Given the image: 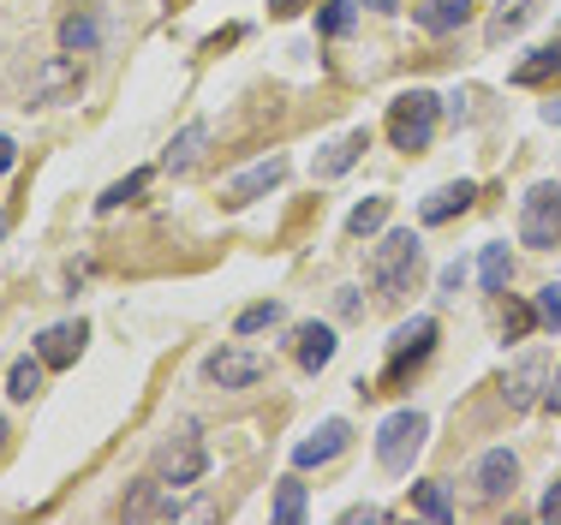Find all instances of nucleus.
Here are the masks:
<instances>
[{
  "instance_id": "obj_12",
  "label": "nucleus",
  "mask_w": 561,
  "mask_h": 525,
  "mask_svg": "<svg viewBox=\"0 0 561 525\" xmlns=\"http://www.w3.org/2000/svg\"><path fill=\"white\" fill-rule=\"evenodd\" d=\"M287 180V161L270 156V161H257V168H245L239 180H227V209H245L251 197H263V192H275V185Z\"/></svg>"
},
{
  "instance_id": "obj_15",
  "label": "nucleus",
  "mask_w": 561,
  "mask_h": 525,
  "mask_svg": "<svg viewBox=\"0 0 561 525\" xmlns=\"http://www.w3.org/2000/svg\"><path fill=\"white\" fill-rule=\"evenodd\" d=\"M72 90H78V54H66V60H48L43 66L31 102H60V96H72Z\"/></svg>"
},
{
  "instance_id": "obj_36",
  "label": "nucleus",
  "mask_w": 561,
  "mask_h": 525,
  "mask_svg": "<svg viewBox=\"0 0 561 525\" xmlns=\"http://www.w3.org/2000/svg\"><path fill=\"white\" fill-rule=\"evenodd\" d=\"M543 407L561 419V365H556V376H550V388H543Z\"/></svg>"
},
{
  "instance_id": "obj_38",
  "label": "nucleus",
  "mask_w": 561,
  "mask_h": 525,
  "mask_svg": "<svg viewBox=\"0 0 561 525\" xmlns=\"http://www.w3.org/2000/svg\"><path fill=\"white\" fill-rule=\"evenodd\" d=\"M335 305H341V317H358V293H353V287H341Z\"/></svg>"
},
{
  "instance_id": "obj_1",
  "label": "nucleus",
  "mask_w": 561,
  "mask_h": 525,
  "mask_svg": "<svg viewBox=\"0 0 561 525\" xmlns=\"http://www.w3.org/2000/svg\"><path fill=\"white\" fill-rule=\"evenodd\" d=\"M424 263V239L419 233H382L377 251H370V287L382 293V299H400V293L412 287V275H419Z\"/></svg>"
},
{
  "instance_id": "obj_39",
  "label": "nucleus",
  "mask_w": 561,
  "mask_h": 525,
  "mask_svg": "<svg viewBox=\"0 0 561 525\" xmlns=\"http://www.w3.org/2000/svg\"><path fill=\"white\" fill-rule=\"evenodd\" d=\"M543 119H550V126H561V96H556V102H543Z\"/></svg>"
},
{
  "instance_id": "obj_16",
  "label": "nucleus",
  "mask_w": 561,
  "mask_h": 525,
  "mask_svg": "<svg viewBox=\"0 0 561 525\" xmlns=\"http://www.w3.org/2000/svg\"><path fill=\"white\" fill-rule=\"evenodd\" d=\"M472 12H478V0H431V7H419V24L436 36H448V31H460Z\"/></svg>"
},
{
  "instance_id": "obj_35",
  "label": "nucleus",
  "mask_w": 561,
  "mask_h": 525,
  "mask_svg": "<svg viewBox=\"0 0 561 525\" xmlns=\"http://www.w3.org/2000/svg\"><path fill=\"white\" fill-rule=\"evenodd\" d=\"M358 520H370V525H382V520H389V514H382V507H346V525H358Z\"/></svg>"
},
{
  "instance_id": "obj_41",
  "label": "nucleus",
  "mask_w": 561,
  "mask_h": 525,
  "mask_svg": "<svg viewBox=\"0 0 561 525\" xmlns=\"http://www.w3.org/2000/svg\"><path fill=\"white\" fill-rule=\"evenodd\" d=\"M365 7H370V12H394V0H365Z\"/></svg>"
},
{
  "instance_id": "obj_23",
  "label": "nucleus",
  "mask_w": 561,
  "mask_h": 525,
  "mask_svg": "<svg viewBox=\"0 0 561 525\" xmlns=\"http://www.w3.org/2000/svg\"><path fill=\"white\" fill-rule=\"evenodd\" d=\"M389 227V197H365L353 215H346V233L353 239H370V233H382Z\"/></svg>"
},
{
  "instance_id": "obj_37",
  "label": "nucleus",
  "mask_w": 561,
  "mask_h": 525,
  "mask_svg": "<svg viewBox=\"0 0 561 525\" xmlns=\"http://www.w3.org/2000/svg\"><path fill=\"white\" fill-rule=\"evenodd\" d=\"M12 161H19V144H12V138H0V173H12Z\"/></svg>"
},
{
  "instance_id": "obj_3",
  "label": "nucleus",
  "mask_w": 561,
  "mask_h": 525,
  "mask_svg": "<svg viewBox=\"0 0 561 525\" xmlns=\"http://www.w3.org/2000/svg\"><path fill=\"white\" fill-rule=\"evenodd\" d=\"M424 436H431V419L412 412V407L394 412V419H382V430H377V466H382V472H412Z\"/></svg>"
},
{
  "instance_id": "obj_17",
  "label": "nucleus",
  "mask_w": 561,
  "mask_h": 525,
  "mask_svg": "<svg viewBox=\"0 0 561 525\" xmlns=\"http://www.w3.org/2000/svg\"><path fill=\"white\" fill-rule=\"evenodd\" d=\"M365 150H370V132H346V138L329 144V156L317 161V180H341V173L353 168V161L365 156Z\"/></svg>"
},
{
  "instance_id": "obj_25",
  "label": "nucleus",
  "mask_w": 561,
  "mask_h": 525,
  "mask_svg": "<svg viewBox=\"0 0 561 525\" xmlns=\"http://www.w3.org/2000/svg\"><path fill=\"white\" fill-rule=\"evenodd\" d=\"M43 358H19V365H12V376H7V395L12 400H36L43 395Z\"/></svg>"
},
{
  "instance_id": "obj_7",
  "label": "nucleus",
  "mask_w": 561,
  "mask_h": 525,
  "mask_svg": "<svg viewBox=\"0 0 561 525\" xmlns=\"http://www.w3.org/2000/svg\"><path fill=\"white\" fill-rule=\"evenodd\" d=\"M204 376L216 388H251V383H263V376H270V358L245 353V346H221V353L204 358Z\"/></svg>"
},
{
  "instance_id": "obj_13",
  "label": "nucleus",
  "mask_w": 561,
  "mask_h": 525,
  "mask_svg": "<svg viewBox=\"0 0 561 525\" xmlns=\"http://www.w3.org/2000/svg\"><path fill=\"white\" fill-rule=\"evenodd\" d=\"M472 197H478V185H472V180H448V185H436V192L419 204L424 227H443V221H454V215H466V209H472Z\"/></svg>"
},
{
  "instance_id": "obj_32",
  "label": "nucleus",
  "mask_w": 561,
  "mask_h": 525,
  "mask_svg": "<svg viewBox=\"0 0 561 525\" xmlns=\"http://www.w3.org/2000/svg\"><path fill=\"white\" fill-rule=\"evenodd\" d=\"M531 322H538V305H514V311H507V341H519V334H531Z\"/></svg>"
},
{
  "instance_id": "obj_33",
  "label": "nucleus",
  "mask_w": 561,
  "mask_h": 525,
  "mask_svg": "<svg viewBox=\"0 0 561 525\" xmlns=\"http://www.w3.org/2000/svg\"><path fill=\"white\" fill-rule=\"evenodd\" d=\"M460 281H466V263H448L443 275H436V293H443V299H454V293H460Z\"/></svg>"
},
{
  "instance_id": "obj_18",
  "label": "nucleus",
  "mask_w": 561,
  "mask_h": 525,
  "mask_svg": "<svg viewBox=\"0 0 561 525\" xmlns=\"http://www.w3.org/2000/svg\"><path fill=\"white\" fill-rule=\"evenodd\" d=\"M329 358H335V329H329V322H305V329H299V365L305 370H323Z\"/></svg>"
},
{
  "instance_id": "obj_2",
  "label": "nucleus",
  "mask_w": 561,
  "mask_h": 525,
  "mask_svg": "<svg viewBox=\"0 0 561 525\" xmlns=\"http://www.w3.org/2000/svg\"><path fill=\"white\" fill-rule=\"evenodd\" d=\"M436 114H443V102H436L431 90H407V96H394V107H389V138H394V150H407V156L431 150Z\"/></svg>"
},
{
  "instance_id": "obj_34",
  "label": "nucleus",
  "mask_w": 561,
  "mask_h": 525,
  "mask_svg": "<svg viewBox=\"0 0 561 525\" xmlns=\"http://www.w3.org/2000/svg\"><path fill=\"white\" fill-rule=\"evenodd\" d=\"M538 520H550V525L561 520V478L550 483V490H543V502H538Z\"/></svg>"
},
{
  "instance_id": "obj_5",
  "label": "nucleus",
  "mask_w": 561,
  "mask_h": 525,
  "mask_svg": "<svg viewBox=\"0 0 561 525\" xmlns=\"http://www.w3.org/2000/svg\"><path fill=\"white\" fill-rule=\"evenodd\" d=\"M436 346V317H412L389 334V365H382V383H407V370H419Z\"/></svg>"
},
{
  "instance_id": "obj_42",
  "label": "nucleus",
  "mask_w": 561,
  "mask_h": 525,
  "mask_svg": "<svg viewBox=\"0 0 561 525\" xmlns=\"http://www.w3.org/2000/svg\"><path fill=\"white\" fill-rule=\"evenodd\" d=\"M0 233H7V215H0Z\"/></svg>"
},
{
  "instance_id": "obj_22",
  "label": "nucleus",
  "mask_w": 561,
  "mask_h": 525,
  "mask_svg": "<svg viewBox=\"0 0 561 525\" xmlns=\"http://www.w3.org/2000/svg\"><path fill=\"white\" fill-rule=\"evenodd\" d=\"M412 507H419L431 525H448L454 520V502H448V483H412Z\"/></svg>"
},
{
  "instance_id": "obj_26",
  "label": "nucleus",
  "mask_w": 561,
  "mask_h": 525,
  "mask_svg": "<svg viewBox=\"0 0 561 525\" xmlns=\"http://www.w3.org/2000/svg\"><path fill=\"white\" fill-rule=\"evenodd\" d=\"M507 275H514V258H507V246H484V263H478V281H484V293H502Z\"/></svg>"
},
{
  "instance_id": "obj_40",
  "label": "nucleus",
  "mask_w": 561,
  "mask_h": 525,
  "mask_svg": "<svg viewBox=\"0 0 561 525\" xmlns=\"http://www.w3.org/2000/svg\"><path fill=\"white\" fill-rule=\"evenodd\" d=\"M305 0H270V12H299Z\"/></svg>"
},
{
  "instance_id": "obj_10",
  "label": "nucleus",
  "mask_w": 561,
  "mask_h": 525,
  "mask_svg": "<svg viewBox=\"0 0 561 525\" xmlns=\"http://www.w3.org/2000/svg\"><path fill=\"white\" fill-rule=\"evenodd\" d=\"M543 370H550V358H543V353H526V358H519V365L507 370V383H502L507 407H514V412L538 407V400H543Z\"/></svg>"
},
{
  "instance_id": "obj_21",
  "label": "nucleus",
  "mask_w": 561,
  "mask_h": 525,
  "mask_svg": "<svg viewBox=\"0 0 561 525\" xmlns=\"http://www.w3.org/2000/svg\"><path fill=\"white\" fill-rule=\"evenodd\" d=\"M96 48V19L90 12H66L60 19V54H90Z\"/></svg>"
},
{
  "instance_id": "obj_8",
  "label": "nucleus",
  "mask_w": 561,
  "mask_h": 525,
  "mask_svg": "<svg viewBox=\"0 0 561 525\" xmlns=\"http://www.w3.org/2000/svg\"><path fill=\"white\" fill-rule=\"evenodd\" d=\"M472 483H478L484 502H502V495H514V483H519V460L507 448H484L478 466H472Z\"/></svg>"
},
{
  "instance_id": "obj_28",
  "label": "nucleus",
  "mask_w": 561,
  "mask_h": 525,
  "mask_svg": "<svg viewBox=\"0 0 561 525\" xmlns=\"http://www.w3.org/2000/svg\"><path fill=\"white\" fill-rule=\"evenodd\" d=\"M526 12H531V0H502L496 12H490V24H484V36L490 43H502L507 31H519V24H526Z\"/></svg>"
},
{
  "instance_id": "obj_29",
  "label": "nucleus",
  "mask_w": 561,
  "mask_h": 525,
  "mask_svg": "<svg viewBox=\"0 0 561 525\" xmlns=\"http://www.w3.org/2000/svg\"><path fill=\"white\" fill-rule=\"evenodd\" d=\"M275 322H280V305L263 299V305H245V311H239L233 334H263V329H275Z\"/></svg>"
},
{
  "instance_id": "obj_9",
  "label": "nucleus",
  "mask_w": 561,
  "mask_h": 525,
  "mask_svg": "<svg viewBox=\"0 0 561 525\" xmlns=\"http://www.w3.org/2000/svg\"><path fill=\"white\" fill-rule=\"evenodd\" d=\"M78 353H84V322H48V329L36 334V358H43L48 370L78 365Z\"/></svg>"
},
{
  "instance_id": "obj_24",
  "label": "nucleus",
  "mask_w": 561,
  "mask_h": 525,
  "mask_svg": "<svg viewBox=\"0 0 561 525\" xmlns=\"http://www.w3.org/2000/svg\"><path fill=\"white\" fill-rule=\"evenodd\" d=\"M150 180H156V168H138V173H126V180H119V185H108V192L96 197V215H114L119 204H131V197H138V192H144V185H150Z\"/></svg>"
},
{
  "instance_id": "obj_11",
  "label": "nucleus",
  "mask_w": 561,
  "mask_h": 525,
  "mask_svg": "<svg viewBox=\"0 0 561 525\" xmlns=\"http://www.w3.org/2000/svg\"><path fill=\"white\" fill-rule=\"evenodd\" d=\"M346 442H353L346 419H329V424H317L311 436H305L299 448H293V466H299V472H305V466H329V460H335V454L346 448Z\"/></svg>"
},
{
  "instance_id": "obj_30",
  "label": "nucleus",
  "mask_w": 561,
  "mask_h": 525,
  "mask_svg": "<svg viewBox=\"0 0 561 525\" xmlns=\"http://www.w3.org/2000/svg\"><path fill=\"white\" fill-rule=\"evenodd\" d=\"M353 19H358V0H329L323 19H317V31H323V36H346V31H353Z\"/></svg>"
},
{
  "instance_id": "obj_31",
  "label": "nucleus",
  "mask_w": 561,
  "mask_h": 525,
  "mask_svg": "<svg viewBox=\"0 0 561 525\" xmlns=\"http://www.w3.org/2000/svg\"><path fill=\"white\" fill-rule=\"evenodd\" d=\"M538 322L543 329H561V281H550V287L538 293Z\"/></svg>"
},
{
  "instance_id": "obj_27",
  "label": "nucleus",
  "mask_w": 561,
  "mask_h": 525,
  "mask_svg": "<svg viewBox=\"0 0 561 525\" xmlns=\"http://www.w3.org/2000/svg\"><path fill=\"white\" fill-rule=\"evenodd\" d=\"M305 520V483L299 478H280L275 490V525H299Z\"/></svg>"
},
{
  "instance_id": "obj_20",
  "label": "nucleus",
  "mask_w": 561,
  "mask_h": 525,
  "mask_svg": "<svg viewBox=\"0 0 561 525\" xmlns=\"http://www.w3.org/2000/svg\"><path fill=\"white\" fill-rule=\"evenodd\" d=\"M204 144H209V126H204V119H192V126L173 138V150H168V173H185L197 156H204Z\"/></svg>"
},
{
  "instance_id": "obj_4",
  "label": "nucleus",
  "mask_w": 561,
  "mask_h": 525,
  "mask_svg": "<svg viewBox=\"0 0 561 525\" xmlns=\"http://www.w3.org/2000/svg\"><path fill=\"white\" fill-rule=\"evenodd\" d=\"M519 239H526V246H538V251L561 246V185L556 180L531 185V192L519 197Z\"/></svg>"
},
{
  "instance_id": "obj_14",
  "label": "nucleus",
  "mask_w": 561,
  "mask_h": 525,
  "mask_svg": "<svg viewBox=\"0 0 561 525\" xmlns=\"http://www.w3.org/2000/svg\"><path fill=\"white\" fill-rule=\"evenodd\" d=\"M162 490H168L162 478L131 483V495H126V520H173V514H180V502H162Z\"/></svg>"
},
{
  "instance_id": "obj_6",
  "label": "nucleus",
  "mask_w": 561,
  "mask_h": 525,
  "mask_svg": "<svg viewBox=\"0 0 561 525\" xmlns=\"http://www.w3.org/2000/svg\"><path fill=\"white\" fill-rule=\"evenodd\" d=\"M204 472H209V454H204V442H197V430H180L173 442L156 448V478H162L168 490H185V483H197Z\"/></svg>"
},
{
  "instance_id": "obj_19",
  "label": "nucleus",
  "mask_w": 561,
  "mask_h": 525,
  "mask_svg": "<svg viewBox=\"0 0 561 525\" xmlns=\"http://www.w3.org/2000/svg\"><path fill=\"white\" fill-rule=\"evenodd\" d=\"M550 78H561V43H543L538 54H531V60H519L514 66V84H550Z\"/></svg>"
}]
</instances>
